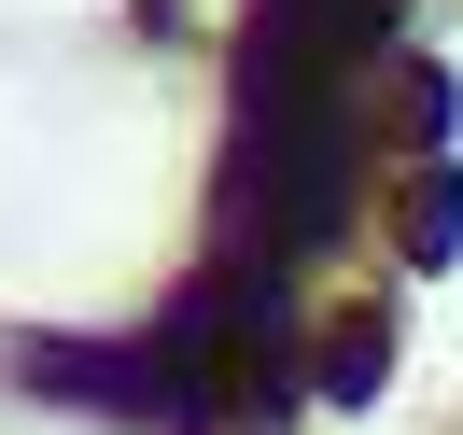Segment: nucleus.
I'll list each match as a JSON object with an SVG mask.
<instances>
[{
    "instance_id": "nucleus-1",
    "label": "nucleus",
    "mask_w": 463,
    "mask_h": 435,
    "mask_svg": "<svg viewBox=\"0 0 463 435\" xmlns=\"http://www.w3.org/2000/svg\"><path fill=\"white\" fill-rule=\"evenodd\" d=\"M379 351H393L379 323H337V351H323V393H337V407H365V393H379Z\"/></svg>"
},
{
    "instance_id": "nucleus-2",
    "label": "nucleus",
    "mask_w": 463,
    "mask_h": 435,
    "mask_svg": "<svg viewBox=\"0 0 463 435\" xmlns=\"http://www.w3.org/2000/svg\"><path fill=\"white\" fill-rule=\"evenodd\" d=\"M449 239H463V169H435L421 197H407V253L435 267V253H449Z\"/></svg>"
}]
</instances>
